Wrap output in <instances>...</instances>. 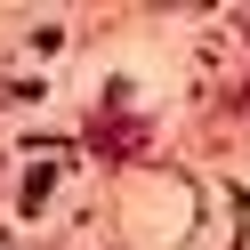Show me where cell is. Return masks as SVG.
Returning a JSON list of instances; mask_svg holds the SVG:
<instances>
[{"instance_id": "6da1fadb", "label": "cell", "mask_w": 250, "mask_h": 250, "mask_svg": "<svg viewBox=\"0 0 250 250\" xmlns=\"http://www.w3.org/2000/svg\"><path fill=\"white\" fill-rule=\"evenodd\" d=\"M89 146H97V153H137V121L129 113H105L97 129H89Z\"/></svg>"}, {"instance_id": "7a4b0ae2", "label": "cell", "mask_w": 250, "mask_h": 250, "mask_svg": "<svg viewBox=\"0 0 250 250\" xmlns=\"http://www.w3.org/2000/svg\"><path fill=\"white\" fill-rule=\"evenodd\" d=\"M49 186H57V169H33V178H24V210H41V202H49Z\"/></svg>"}]
</instances>
